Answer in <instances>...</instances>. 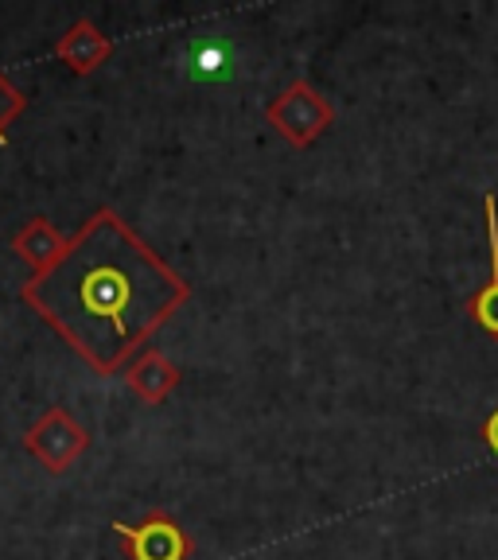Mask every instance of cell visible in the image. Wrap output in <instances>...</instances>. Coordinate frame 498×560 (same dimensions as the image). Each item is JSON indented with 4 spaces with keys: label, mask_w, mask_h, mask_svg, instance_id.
I'll use <instances>...</instances> for the list:
<instances>
[{
    "label": "cell",
    "mask_w": 498,
    "mask_h": 560,
    "mask_svg": "<svg viewBox=\"0 0 498 560\" xmlns=\"http://www.w3.org/2000/svg\"><path fill=\"white\" fill-rule=\"evenodd\" d=\"M20 300L94 374L114 377L192 300V284L114 207H102L67 237L51 269L32 272Z\"/></svg>",
    "instance_id": "1"
},
{
    "label": "cell",
    "mask_w": 498,
    "mask_h": 560,
    "mask_svg": "<svg viewBox=\"0 0 498 560\" xmlns=\"http://www.w3.org/2000/svg\"><path fill=\"white\" fill-rule=\"evenodd\" d=\"M265 117H269V125L289 140L292 149H312L315 140L335 125L332 102H327L308 79H297L280 90V94L265 105Z\"/></svg>",
    "instance_id": "2"
},
{
    "label": "cell",
    "mask_w": 498,
    "mask_h": 560,
    "mask_svg": "<svg viewBox=\"0 0 498 560\" xmlns=\"http://www.w3.org/2000/svg\"><path fill=\"white\" fill-rule=\"evenodd\" d=\"M24 447L51 475H62L82 459V452L90 447V432H86V424H79V420L70 417V409L51 405V409L24 432Z\"/></svg>",
    "instance_id": "3"
},
{
    "label": "cell",
    "mask_w": 498,
    "mask_h": 560,
    "mask_svg": "<svg viewBox=\"0 0 498 560\" xmlns=\"http://www.w3.org/2000/svg\"><path fill=\"white\" fill-rule=\"evenodd\" d=\"M114 529L121 537L129 560H192L195 552L192 534L167 510H152L137 525L114 522Z\"/></svg>",
    "instance_id": "4"
},
{
    "label": "cell",
    "mask_w": 498,
    "mask_h": 560,
    "mask_svg": "<svg viewBox=\"0 0 498 560\" xmlns=\"http://www.w3.org/2000/svg\"><path fill=\"white\" fill-rule=\"evenodd\" d=\"M114 55V39L94 24V20H74L55 44V59L70 70V74H94L102 62Z\"/></svg>",
    "instance_id": "5"
},
{
    "label": "cell",
    "mask_w": 498,
    "mask_h": 560,
    "mask_svg": "<svg viewBox=\"0 0 498 560\" xmlns=\"http://www.w3.org/2000/svg\"><path fill=\"white\" fill-rule=\"evenodd\" d=\"M483 219H487V257H490V277L467 296V315L475 324L498 339V199L495 191L483 195Z\"/></svg>",
    "instance_id": "6"
},
{
    "label": "cell",
    "mask_w": 498,
    "mask_h": 560,
    "mask_svg": "<svg viewBox=\"0 0 498 560\" xmlns=\"http://www.w3.org/2000/svg\"><path fill=\"white\" fill-rule=\"evenodd\" d=\"M125 382H129V389L144 405H164L167 397L175 394V385H179V366L167 359L164 350L149 347V350H140L137 359L129 362Z\"/></svg>",
    "instance_id": "7"
},
{
    "label": "cell",
    "mask_w": 498,
    "mask_h": 560,
    "mask_svg": "<svg viewBox=\"0 0 498 560\" xmlns=\"http://www.w3.org/2000/svg\"><path fill=\"white\" fill-rule=\"evenodd\" d=\"M12 249L20 254V261L32 265V272H44L62 257L67 237H62L47 219H27L24 226L12 234Z\"/></svg>",
    "instance_id": "8"
},
{
    "label": "cell",
    "mask_w": 498,
    "mask_h": 560,
    "mask_svg": "<svg viewBox=\"0 0 498 560\" xmlns=\"http://www.w3.org/2000/svg\"><path fill=\"white\" fill-rule=\"evenodd\" d=\"M27 109V94L20 86H12L4 74H0V144L9 140L12 125H16V117Z\"/></svg>",
    "instance_id": "9"
},
{
    "label": "cell",
    "mask_w": 498,
    "mask_h": 560,
    "mask_svg": "<svg viewBox=\"0 0 498 560\" xmlns=\"http://www.w3.org/2000/svg\"><path fill=\"white\" fill-rule=\"evenodd\" d=\"M483 444H487V447H490V452H495V455H498V409H495V412H490V417H487V420H483Z\"/></svg>",
    "instance_id": "10"
}]
</instances>
